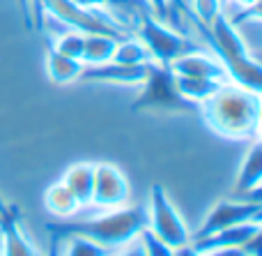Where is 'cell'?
<instances>
[{
    "label": "cell",
    "instance_id": "277c9868",
    "mask_svg": "<svg viewBox=\"0 0 262 256\" xmlns=\"http://www.w3.org/2000/svg\"><path fill=\"white\" fill-rule=\"evenodd\" d=\"M140 42L149 49L154 63L157 65H172L175 60H180L182 55L200 51L198 44H193L191 40L182 37L180 32H175L172 28L163 26V21L143 14V18H138V26H136Z\"/></svg>",
    "mask_w": 262,
    "mask_h": 256
},
{
    "label": "cell",
    "instance_id": "9a60e30c",
    "mask_svg": "<svg viewBox=\"0 0 262 256\" xmlns=\"http://www.w3.org/2000/svg\"><path fill=\"white\" fill-rule=\"evenodd\" d=\"M62 183L69 187V192L76 196V201L81 206L92 203V187H95V164H74L72 169H67V173L62 175Z\"/></svg>",
    "mask_w": 262,
    "mask_h": 256
},
{
    "label": "cell",
    "instance_id": "d590c367",
    "mask_svg": "<svg viewBox=\"0 0 262 256\" xmlns=\"http://www.w3.org/2000/svg\"><path fill=\"white\" fill-rule=\"evenodd\" d=\"M223 3H226V0H223Z\"/></svg>",
    "mask_w": 262,
    "mask_h": 256
},
{
    "label": "cell",
    "instance_id": "f1b7e54d",
    "mask_svg": "<svg viewBox=\"0 0 262 256\" xmlns=\"http://www.w3.org/2000/svg\"><path fill=\"white\" fill-rule=\"evenodd\" d=\"M120 256H147V254H145L143 245H140V240H138V243H131L129 247L124 249V252L120 254Z\"/></svg>",
    "mask_w": 262,
    "mask_h": 256
},
{
    "label": "cell",
    "instance_id": "ac0fdd59",
    "mask_svg": "<svg viewBox=\"0 0 262 256\" xmlns=\"http://www.w3.org/2000/svg\"><path fill=\"white\" fill-rule=\"evenodd\" d=\"M175 78H177V88H180V92L186 97V100L195 102V104H205V102H207L209 97L223 86V81H216V78L180 76V74H175Z\"/></svg>",
    "mask_w": 262,
    "mask_h": 256
},
{
    "label": "cell",
    "instance_id": "2e32d148",
    "mask_svg": "<svg viewBox=\"0 0 262 256\" xmlns=\"http://www.w3.org/2000/svg\"><path fill=\"white\" fill-rule=\"evenodd\" d=\"M44 206H46V210L53 212L55 217H72L74 212L81 208V203H78L76 196L69 192L67 185L60 180V183L51 185V187L46 189V194H44Z\"/></svg>",
    "mask_w": 262,
    "mask_h": 256
},
{
    "label": "cell",
    "instance_id": "7c38bea8",
    "mask_svg": "<svg viewBox=\"0 0 262 256\" xmlns=\"http://www.w3.org/2000/svg\"><path fill=\"white\" fill-rule=\"evenodd\" d=\"M260 185H262V141H255L239 166V173H237V180L232 185L230 199L244 201Z\"/></svg>",
    "mask_w": 262,
    "mask_h": 256
},
{
    "label": "cell",
    "instance_id": "4316f807",
    "mask_svg": "<svg viewBox=\"0 0 262 256\" xmlns=\"http://www.w3.org/2000/svg\"><path fill=\"white\" fill-rule=\"evenodd\" d=\"M203 256H249L244 252V247H223V249H212V252Z\"/></svg>",
    "mask_w": 262,
    "mask_h": 256
},
{
    "label": "cell",
    "instance_id": "9c48e42d",
    "mask_svg": "<svg viewBox=\"0 0 262 256\" xmlns=\"http://www.w3.org/2000/svg\"><path fill=\"white\" fill-rule=\"evenodd\" d=\"M152 63L145 65H120V63H108L104 65H90L83 67L81 78L78 81H90V83H113V86H140L147 78Z\"/></svg>",
    "mask_w": 262,
    "mask_h": 256
},
{
    "label": "cell",
    "instance_id": "cb8c5ba5",
    "mask_svg": "<svg viewBox=\"0 0 262 256\" xmlns=\"http://www.w3.org/2000/svg\"><path fill=\"white\" fill-rule=\"evenodd\" d=\"M244 21H262V0H255L249 7H242V12H237L235 16L230 18L232 26H239Z\"/></svg>",
    "mask_w": 262,
    "mask_h": 256
},
{
    "label": "cell",
    "instance_id": "1f68e13d",
    "mask_svg": "<svg viewBox=\"0 0 262 256\" xmlns=\"http://www.w3.org/2000/svg\"><path fill=\"white\" fill-rule=\"evenodd\" d=\"M237 5H242V7H249V5H253L255 0H235Z\"/></svg>",
    "mask_w": 262,
    "mask_h": 256
},
{
    "label": "cell",
    "instance_id": "30bf717a",
    "mask_svg": "<svg viewBox=\"0 0 262 256\" xmlns=\"http://www.w3.org/2000/svg\"><path fill=\"white\" fill-rule=\"evenodd\" d=\"M0 247L3 256H37L32 243L23 235L18 224V208L0 201Z\"/></svg>",
    "mask_w": 262,
    "mask_h": 256
},
{
    "label": "cell",
    "instance_id": "4dcf8cb0",
    "mask_svg": "<svg viewBox=\"0 0 262 256\" xmlns=\"http://www.w3.org/2000/svg\"><path fill=\"white\" fill-rule=\"evenodd\" d=\"M136 0H111V5H118V7H127V5H134Z\"/></svg>",
    "mask_w": 262,
    "mask_h": 256
},
{
    "label": "cell",
    "instance_id": "d6986e66",
    "mask_svg": "<svg viewBox=\"0 0 262 256\" xmlns=\"http://www.w3.org/2000/svg\"><path fill=\"white\" fill-rule=\"evenodd\" d=\"M113 63L120 65H145V63H154L152 53L149 49L138 40H120L118 46H115V53H113Z\"/></svg>",
    "mask_w": 262,
    "mask_h": 256
},
{
    "label": "cell",
    "instance_id": "52a82bcc",
    "mask_svg": "<svg viewBox=\"0 0 262 256\" xmlns=\"http://www.w3.org/2000/svg\"><path fill=\"white\" fill-rule=\"evenodd\" d=\"M260 208H262V203H255V201H237V199L219 201L216 206L209 210V215L205 217L203 226L195 231L193 240L205 238V235H212L221 229H228V226L253 222V215L260 210Z\"/></svg>",
    "mask_w": 262,
    "mask_h": 256
},
{
    "label": "cell",
    "instance_id": "ffe728a7",
    "mask_svg": "<svg viewBox=\"0 0 262 256\" xmlns=\"http://www.w3.org/2000/svg\"><path fill=\"white\" fill-rule=\"evenodd\" d=\"M60 256H108V247L97 245L83 235H64Z\"/></svg>",
    "mask_w": 262,
    "mask_h": 256
},
{
    "label": "cell",
    "instance_id": "603a6c76",
    "mask_svg": "<svg viewBox=\"0 0 262 256\" xmlns=\"http://www.w3.org/2000/svg\"><path fill=\"white\" fill-rule=\"evenodd\" d=\"M140 245H143V249L147 256H175V249H172L170 245L163 243L161 238H157L149 229L140 231Z\"/></svg>",
    "mask_w": 262,
    "mask_h": 256
},
{
    "label": "cell",
    "instance_id": "d4e9b609",
    "mask_svg": "<svg viewBox=\"0 0 262 256\" xmlns=\"http://www.w3.org/2000/svg\"><path fill=\"white\" fill-rule=\"evenodd\" d=\"M244 252L249 256H262V224L255 226L253 235L244 243Z\"/></svg>",
    "mask_w": 262,
    "mask_h": 256
},
{
    "label": "cell",
    "instance_id": "5b68a950",
    "mask_svg": "<svg viewBox=\"0 0 262 256\" xmlns=\"http://www.w3.org/2000/svg\"><path fill=\"white\" fill-rule=\"evenodd\" d=\"M41 7H44V12L53 14L58 21L67 23L83 35H111L118 40L124 37V28L118 26V21L104 14L101 9L78 7L72 0H44Z\"/></svg>",
    "mask_w": 262,
    "mask_h": 256
},
{
    "label": "cell",
    "instance_id": "d6a6232c",
    "mask_svg": "<svg viewBox=\"0 0 262 256\" xmlns=\"http://www.w3.org/2000/svg\"><path fill=\"white\" fill-rule=\"evenodd\" d=\"M258 132H260V141H262V109H260V120H258Z\"/></svg>",
    "mask_w": 262,
    "mask_h": 256
},
{
    "label": "cell",
    "instance_id": "5bb4252c",
    "mask_svg": "<svg viewBox=\"0 0 262 256\" xmlns=\"http://www.w3.org/2000/svg\"><path fill=\"white\" fill-rule=\"evenodd\" d=\"M85 65L76 58H69V55H62L60 51H55L53 46H49L46 51V72H49V78L58 86H67V83H74L81 78V72Z\"/></svg>",
    "mask_w": 262,
    "mask_h": 256
},
{
    "label": "cell",
    "instance_id": "ba28073f",
    "mask_svg": "<svg viewBox=\"0 0 262 256\" xmlns=\"http://www.w3.org/2000/svg\"><path fill=\"white\" fill-rule=\"evenodd\" d=\"M129 199V183L124 173L113 164H95L92 203L101 208H120Z\"/></svg>",
    "mask_w": 262,
    "mask_h": 256
},
{
    "label": "cell",
    "instance_id": "6da1fadb",
    "mask_svg": "<svg viewBox=\"0 0 262 256\" xmlns=\"http://www.w3.org/2000/svg\"><path fill=\"white\" fill-rule=\"evenodd\" d=\"M262 109V97L253 90L223 83L205 104H200V115L214 134L232 141H246L255 136Z\"/></svg>",
    "mask_w": 262,
    "mask_h": 256
},
{
    "label": "cell",
    "instance_id": "7a4b0ae2",
    "mask_svg": "<svg viewBox=\"0 0 262 256\" xmlns=\"http://www.w3.org/2000/svg\"><path fill=\"white\" fill-rule=\"evenodd\" d=\"M147 208H124V210H113L108 215L95 217L88 222H74V224H51L49 231L53 235H83L97 245L113 249L120 245H127L140 231L147 229Z\"/></svg>",
    "mask_w": 262,
    "mask_h": 256
},
{
    "label": "cell",
    "instance_id": "4fadbf2b",
    "mask_svg": "<svg viewBox=\"0 0 262 256\" xmlns=\"http://www.w3.org/2000/svg\"><path fill=\"white\" fill-rule=\"evenodd\" d=\"M255 226H258L255 222H244V224H237V226H228V229H221L212 235L193 240L191 247L200 254H207V252H212V249H223V247H244V243L253 235Z\"/></svg>",
    "mask_w": 262,
    "mask_h": 256
},
{
    "label": "cell",
    "instance_id": "e0dca14e",
    "mask_svg": "<svg viewBox=\"0 0 262 256\" xmlns=\"http://www.w3.org/2000/svg\"><path fill=\"white\" fill-rule=\"evenodd\" d=\"M124 40V37H122ZM118 37L111 35H85V46H83V65H104L113 58Z\"/></svg>",
    "mask_w": 262,
    "mask_h": 256
},
{
    "label": "cell",
    "instance_id": "836d02e7",
    "mask_svg": "<svg viewBox=\"0 0 262 256\" xmlns=\"http://www.w3.org/2000/svg\"><path fill=\"white\" fill-rule=\"evenodd\" d=\"M253 58H255V60H260V63H262V51H255Z\"/></svg>",
    "mask_w": 262,
    "mask_h": 256
},
{
    "label": "cell",
    "instance_id": "484cf974",
    "mask_svg": "<svg viewBox=\"0 0 262 256\" xmlns=\"http://www.w3.org/2000/svg\"><path fill=\"white\" fill-rule=\"evenodd\" d=\"M149 5H152V9L157 12L159 21H166V18L170 16V7H168V0H149Z\"/></svg>",
    "mask_w": 262,
    "mask_h": 256
},
{
    "label": "cell",
    "instance_id": "83f0119b",
    "mask_svg": "<svg viewBox=\"0 0 262 256\" xmlns=\"http://www.w3.org/2000/svg\"><path fill=\"white\" fill-rule=\"evenodd\" d=\"M76 3L78 7H85V9H101L104 5H111V0H72Z\"/></svg>",
    "mask_w": 262,
    "mask_h": 256
},
{
    "label": "cell",
    "instance_id": "44dd1931",
    "mask_svg": "<svg viewBox=\"0 0 262 256\" xmlns=\"http://www.w3.org/2000/svg\"><path fill=\"white\" fill-rule=\"evenodd\" d=\"M51 46H53L55 51H60L62 55H69V58L81 60L83 58V46H85V35H83V32H78V30L64 32V35L60 37L58 42H53ZM81 63H83V60H81Z\"/></svg>",
    "mask_w": 262,
    "mask_h": 256
},
{
    "label": "cell",
    "instance_id": "8992f818",
    "mask_svg": "<svg viewBox=\"0 0 262 256\" xmlns=\"http://www.w3.org/2000/svg\"><path fill=\"white\" fill-rule=\"evenodd\" d=\"M149 222L147 229L152 231L157 238H161L166 245H170L172 249H180L184 245L191 243V233L186 229L184 220L180 217V212L175 210V206L170 203L166 189L161 185H152V194H149Z\"/></svg>",
    "mask_w": 262,
    "mask_h": 256
},
{
    "label": "cell",
    "instance_id": "8fae6325",
    "mask_svg": "<svg viewBox=\"0 0 262 256\" xmlns=\"http://www.w3.org/2000/svg\"><path fill=\"white\" fill-rule=\"evenodd\" d=\"M170 69L180 76H198V78H216V81H228V72L223 63L216 55H205L203 51H193V53L182 55L180 60L170 65Z\"/></svg>",
    "mask_w": 262,
    "mask_h": 256
},
{
    "label": "cell",
    "instance_id": "f546056e",
    "mask_svg": "<svg viewBox=\"0 0 262 256\" xmlns=\"http://www.w3.org/2000/svg\"><path fill=\"white\" fill-rule=\"evenodd\" d=\"M175 256H203V254H200V252H195V249L191 247V243H189V245H184V247L175 249Z\"/></svg>",
    "mask_w": 262,
    "mask_h": 256
},
{
    "label": "cell",
    "instance_id": "3957f363",
    "mask_svg": "<svg viewBox=\"0 0 262 256\" xmlns=\"http://www.w3.org/2000/svg\"><path fill=\"white\" fill-rule=\"evenodd\" d=\"M131 111H154V113H200V104L186 100L177 88L175 72L170 65L152 63L143 92L131 104Z\"/></svg>",
    "mask_w": 262,
    "mask_h": 256
},
{
    "label": "cell",
    "instance_id": "7402d4cb",
    "mask_svg": "<svg viewBox=\"0 0 262 256\" xmlns=\"http://www.w3.org/2000/svg\"><path fill=\"white\" fill-rule=\"evenodd\" d=\"M219 14H223V0H193L191 18H195L203 26H212Z\"/></svg>",
    "mask_w": 262,
    "mask_h": 256
},
{
    "label": "cell",
    "instance_id": "e575fe53",
    "mask_svg": "<svg viewBox=\"0 0 262 256\" xmlns=\"http://www.w3.org/2000/svg\"><path fill=\"white\" fill-rule=\"evenodd\" d=\"M175 3H177V5H180V3H182V0H175Z\"/></svg>",
    "mask_w": 262,
    "mask_h": 256
}]
</instances>
